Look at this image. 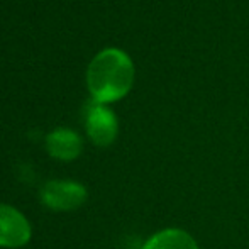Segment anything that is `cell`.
<instances>
[{"label":"cell","instance_id":"5b68a950","mask_svg":"<svg viewBox=\"0 0 249 249\" xmlns=\"http://www.w3.org/2000/svg\"><path fill=\"white\" fill-rule=\"evenodd\" d=\"M46 146L51 156L63 161L75 160L82 153V138L71 129L59 127L46 138Z\"/></svg>","mask_w":249,"mask_h":249},{"label":"cell","instance_id":"277c9868","mask_svg":"<svg viewBox=\"0 0 249 249\" xmlns=\"http://www.w3.org/2000/svg\"><path fill=\"white\" fill-rule=\"evenodd\" d=\"M31 239L27 219L10 205H0V248H20Z\"/></svg>","mask_w":249,"mask_h":249},{"label":"cell","instance_id":"6da1fadb","mask_svg":"<svg viewBox=\"0 0 249 249\" xmlns=\"http://www.w3.org/2000/svg\"><path fill=\"white\" fill-rule=\"evenodd\" d=\"M134 65L122 50L107 48L100 51L87 70V83L93 100L100 104L115 102L131 90Z\"/></svg>","mask_w":249,"mask_h":249},{"label":"cell","instance_id":"7a4b0ae2","mask_svg":"<svg viewBox=\"0 0 249 249\" xmlns=\"http://www.w3.org/2000/svg\"><path fill=\"white\" fill-rule=\"evenodd\" d=\"M87 132L97 146H108L114 142L119 131L117 117L105 104L97 100L89 102L85 114Z\"/></svg>","mask_w":249,"mask_h":249},{"label":"cell","instance_id":"3957f363","mask_svg":"<svg viewBox=\"0 0 249 249\" xmlns=\"http://www.w3.org/2000/svg\"><path fill=\"white\" fill-rule=\"evenodd\" d=\"M41 200L53 210H73L87 200V190L75 181H50L41 190Z\"/></svg>","mask_w":249,"mask_h":249},{"label":"cell","instance_id":"8992f818","mask_svg":"<svg viewBox=\"0 0 249 249\" xmlns=\"http://www.w3.org/2000/svg\"><path fill=\"white\" fill-rule=\"evenodd\" d=\"M144 249H198L195 239L181 229H164L144 244Z\"/></svg>","mask_w":249,"mask_h":249}]
</instances>
